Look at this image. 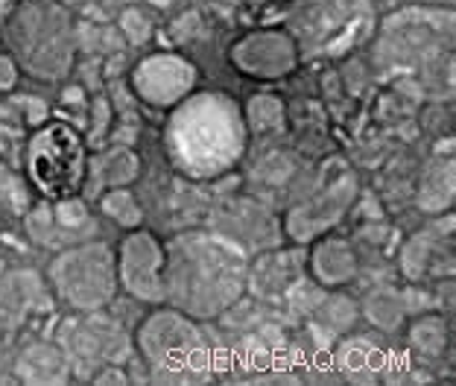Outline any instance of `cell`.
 Wrapping results in <instances>:
<instances>
[{
    "mask_svg": "<svg viewBox=\"0 0 456 386\" xmlns=\"http://www.w3.org/2000/svg\"><path fill=\"white\" fill-rule=\"evenodd\" d=\"M100 211L106 214L111 223H118L123 228H138L141 220H143L141 205H138V200H134V193L129 191L126 185L109 187V191L102 193V200H100Z\"/></svg>",
    "mask_w": 456,
    "mask_h": 386,
    "instance_id": "19",
    "label": "cell"
},
{
    "mask_svg": "<svg viewBox=\"0 0 456 386\" xmlns=\"http://www.w3.org/2000/svg\"><path fill=\"white\" fill-rule=\"evenodd\" d=\"M134 342L152 374H159L161 381H200L208 369L205 333L196 328L193 316L179 308L159 310L143 319Z\"/></svg>",
    "mask_w": 456,
    "mask_h": 386,
    "instance_id": "3",
    "label": "cell"
},
{
    "mask_svg": "<svg viewBox=\"0 0 456 386\" xmlns=\"http://www.w3.org/2000/svg\"><path fill=\"white\" fill-rule=\"evenodd\" d=\"M354 196H357L354 176H346V179L334 182L325 193H319L314 202L298 205L287 214V234L298 240V243H310V240L328 232V228L348 211Z\"/></svg>",
    "mask_w": 456,
    "mask_h": 386,
    "instance_id": "13",
    "label": "cell"
},
{
    "mask_svg": "<svg viewBox=\"0 0 456 386\" xmlns=\"http://www.w3.org/2000/svg\"><path fill=\"white\" fill-rule=\"evenodd\" d=\"M401 264H403V273H407L410 278L424 275V267H430V243H428V234H416L407 246H403Z\"/></svg>",
    "mask_w": 456,
    "mask_h": 386,
    "instance_id": "25",
    "label": "cell"
},
{
    "mask_svg": "<svg viewBox=\"0 0 456 386\" xmlns=\"http://www.w3.org/2000/svg\"><path fill=\"white\" fill-rule=\"evenodd\" d=\"M9 41L15 45L18 59L45 79L65 74L74 53L70 21L50 0H27L9 24Z\"/></svg>",
    "mask_w": 456,
    "mask_h": 386,
    "instance_id": "5",
    "label": "cell"
},
{
    "mask_svg": "<svg viewBox=\"0 0 456 386\" xmlns=\"http://www.w3.org/2000/svg\"><path fill=\"white\" fill-rule=\"evenodd\" d=\"M193 82L196 68L173 53H155L132 70V88L138 91L143 103H150L155 109H167L182 103L191 94Z\"/></svg>",
    "mask_w": 456,
    "mask_h": 386,
    "instance_id": "11",
    "label": "cell"
},
{
    "mask_svg": "<svg viewBox=\"0 0 456 386\" xmlns=\"http://www.w3.org/2000/svg\"><path fill=\"white\" fill-rule=\"evenodd\" d=\"M97 173L109 187H123L141 173V159L132 150H111L100 159Z\"/></svg>",
    "mask_w": 456,
    "mask_h": 386,
    "instance_id": "22",
    "label": "cell"
},
{
    "mask_svg": "<svg viewBox=\"0 0 456 386\" xmlns=\"http://www.w3.org/2000/svg\"><path fill=\"white\" fill-rule=\"evenodd\" d=\"M369 15V0H307L293 18V38L305 50H328L334 53L342 36H351L360 21Z\"/></svg>",
    "mask_w": 456,
    "mask_h": 386,
    "instance_id": "9",
    "label": "cell"
},
{
    "mask_svg": "<svg viewBox=\"0 0 456 386\" xmlns=\"http://www.w3.org/2000/svg\"><path fill=\"white\" fill-rule=\"evenodd\" d=\"M164 255V293L188 316H216L243 296L248 260L232 240L191 232L173 240Z\"/></svg>",
    "mask_w": 456,
    "mask_h": 386,
    "instance_id": "1",
    "label": "cell"
},
{
    "mask_svg": "<svg viewBox=\"0 0 456 386\" xmlns=\"http://www.w3.org/2000/svg\"><path fill=\"white\" fill-rule=\"evenodd\" d=\"M86 170L88 150L77 127L50 120L33 132L27 147V173L45 200L56 202L65 196H77L86 185Z\"/></svg>",
    "mask_w": 456,
    "mask_h": 386,
    "instance_id": "4",
    "label": "cell"
},
{
    "mask_svg": "<svg viewBox=\"0 0 456 386\" xmlns=\"http://www.w3.org/2000/svg\"><path fill=\"white\" fill-rule=\"evenodd\" d=\"M453 41V15L442 9H403L387 18L378 41V56L383 65L416 68L433 59L448 56Z\"/></svg>",
    "mask_w": 456,
    "mask_h": 386,
    "instance_id": "7",
    "label": "cell"
},
{
    "mask_svg": "<svg viewBox=\"0 0 456 386\" xmlns=\"http://www.w3.org/2000/svg\"><path fill=\"white\" fill-rule=\"evenodd\" d=\"M310 275H314L319 287L348 284L357 275V255L348 240L342 237L316 240L314 252H310Z\"/></svg>",
    "mask_w": 456,
    "mask_h": 386,
    "instance_id": "15",
    "label": "cell"
},
{
    "mask_svg": "<svg viewBox=\"0 0 456 386\" xmlns=\"http://www.w3.org/2000/svg\"><path fill=\"white\" fill-rule=\"evenodd\" d=\"M118 284L126 287V293L141 301H164V246L150 232H132L120 243L118 255Z\"/></svg>",
    "mask_w": 456,
    "mask_h": 386,
    "instance_id": "10",
    "label": "cell"
},
{
    "mask_svg": "<svg viewBox=\"0 0 456 386\" xmlns=\"http://www.w3.org/2000/svg\"><path fill=\"white\" fill-rule=\"evenodd\" d=\"M50 284L68 308L102 310L118 293V260L106 243L68 246L50 264Z\"/></svg>",
    "mask_w": 456,
    "mask_h": 386,
    "instance_id": "6",
    "label": "cell"
},
{
    "mask_svg": "<svg viewBox=\"0 0 456 386\" xmlns=\"http://www.w3.org/2000/svg\"><path fill=\"white\" fill-rule=\"evenodd\" d=\"M232 62L255 79H281L298 62V45L293 36L269 29L240 38L232 50Z\"/></svg>",
    "mask_w": 456,
    "mask_h": 386,
    "instance_id": "12",
    "label": "cell"
},
{
    "mask_svg": "<svg viewBox=\"0 0 456 386\" xmlns=\"http://www.w3.org/2000/svg\"><path fill=\"white\" fill-rule=\"evenodd\" d=\"M173 161L191 176H216L243 152L246 120L223 94H200L175 103L167 129Z\"/></svg>",
    "mask_w": 456,
    "mask_h": 386,
    "instance_id": "2",
    "label": "cell"
},
{
    "mask_svg": "<svg viewBox=\"0 0 456 386\" xmlns=\"http://www.w3.org/2000/svg\"><path fill=\"white\" fill-rule=\"evenodd\" d=\"M342 369H346L348 378L357 381H371L380 372V354L371 342H346L342 349Z\"/></svg>",
    "mask_w": 456,
    "mask_h": 386,
    "instance_id": "20",
    "label": "cell"
},
{
    "mask_svg": "<svg viewBox=\"0 0 456 386\" xmlns=\"http://www.w3.org/2000/svg\"><path fill=\"white\" fill-rule=\"evenodd\" d=\"M448 346V322L436 313H424L410 322V349L421 357H439Z\"/></svg>",
    "mask_w": 456,
    "mask_h": 386,
    "instance_id": "18",
    "label": "cell"
},
{
    "mask_svg": "<svg viewBox=\"0 0 456 386\" xmlns=\"http://www.w3.org/2000/svg\"><path fill=\"white\" fill-rule=\"evenodd\" d=\"M366 316L369 322H375L380 331H392L407 316V305H403V299L398 293H392V290H378V293H371L366 301Z\"/></svg>",
    "mask_w": 456,
    "mask_h": 386,
    "instance_id": "21",
    "label": "cell"
},
{
    "mask_svg": "<svg viewBox=\"0 0 456 386\" xmlns=\"http://www.w3.org/2000/svg\"><path fill=\"white\" fill-rule=\"evenodd\" d=\"M38 299V278L33 273H9L0 278V328H15Z\"/></svg>",
    "mask_w": 456,
    "mask_h": 386,
    "instance_id": "16",
    "label": "cell"
},
{
    "mask_svg": "<svg viewBox=\"0 0 456 386\" xmlns=\"http://www.w3.org/2000/svg\"><path fill=\"white\" fill-rule=\"evenodd\" d=\"M74 369L59 342H33L18 354L15 378L24 383H68Z\"/></svg>",
    "mask_w": 456,
    "mask_h": 386,
    "instance_id": "14",
    "label": "cell"
},
{
    "mask_svg": "<svg viewBox=\"0 0 456 386\" xmlns=\"http://www.w3.org/2000/svg\"><path fill=\"white\" fill-rule=\"evenodd\" d=\"M451 202H453V161L451 159L433 161L430 170L424 173L419 205L424 211L436 214V211H448Z\"/></svg>",
    "mask_w": 456,
    "mask_h": 386,
    "instance_id": "17",
    "label": "cell"
},
{
    "mask_svg": "<svg viewBox=\"0 0 456 386\" xmlns=\"http://www.w3.org/2000/svg\"><path fill=\"white\" fill-rule=\"evenodd\" d=\"M322 313V319L328 322L330 328L334 331H346L351 322H354V316H357V308L351 305V301L346 299V296H334V299H328V305L319 310Z\"/></svg>",
    "mask_w": 456,
    "mask_h": 386,
    "instance_id": "26",
    "label": "cell"
},
{
    "mask_svg": "<svg viewBox=\"0 0 456 386\" xmlns=\"http://www.w3.org/2000/svg\"><path fill=\"white\" fill-rule=\"evenodd\" d=\"M6 4H9V0H0V12H6Z\"/></svg>",
    "mask_w": 456,
    "mask_h": 386,
    "instance_id": "29",
    "label": "cell"
},
{
    "mask_svg": "<svg viewBox=\"0 0 456 386\" xmlns=\"http://www.w3.org/2000/svg\"><path fill=\"white\" fill-rule=\"evenodd\" d=\"M123 21H129V24H134V29H138V33H134V41H143V38H147V21H143L138 12H134V9H132V12H126V18H123Z\"/></svg>",
    "mask_w": 456,
    "mask_h": 386,
    "instance_id": "28",
    "label": "cell"
},
{
    "mask_svg": "<svg viewBox=\"0 0 456 386\" xmlns=\"http://www.w3.org/2000/svg\"><path fill=\"white\" fill-rule=\"evenodd\" d=\"M61 349H65L70 369L94 374L109 363H120L129 351V333L118 322L100 310H86L82 319H70L61 333Z\"/></svg>",
    "mask_w": 456,
    "mask_h": 386,
    "instance_id": "8",
    "label": "cell"
},
{
    "mask_svg": "<svg viewBox=\"0 0 456 386\" xmlns=\"http://www.w3.org/2000/svg\"><path fill=\"white\" fill-rule=\"evenodd\" d=\"M246 127L252 132H269V129H278L284 120V109H281V100L275 97H255L248 100L246 114H243Z\"/></svg>",
    "mask_w": 456,
    "mask_h": 386,
    "instance_id": "23",
    "label": "cell"
},
{
    "mask_svg": "<svg viewBox=\"0 0 456 386\" xmlns=\"http://www.w3.org/2000/svg\"><path fill=\"white\" fill-rule=\"evenodd\" d=\"M50 211H53V220L61 232H79L82 226H88L91 214H88V205L77 200V196H65V200H56L50 205Z\"/></svg>",
    "mask_w": 456,
    "mask_h": 386,
    "instance_id": "24",
    "label": "cell"
},
{
    "mask_svg": "<svg viewBox=\"0 0 456 386\" xmlns=\"http://www.w3.org/2000/svg\"><path fill=\"white\" fill-rule=\"evenodd\" d=\"M18 82V65L12 56L0 53V91H12Z\"/></svg>",
    "mask_w": 456,
    "mask_h": 386,
    "instance_id": "27",
    "label": "cell"
}]
</instances>
